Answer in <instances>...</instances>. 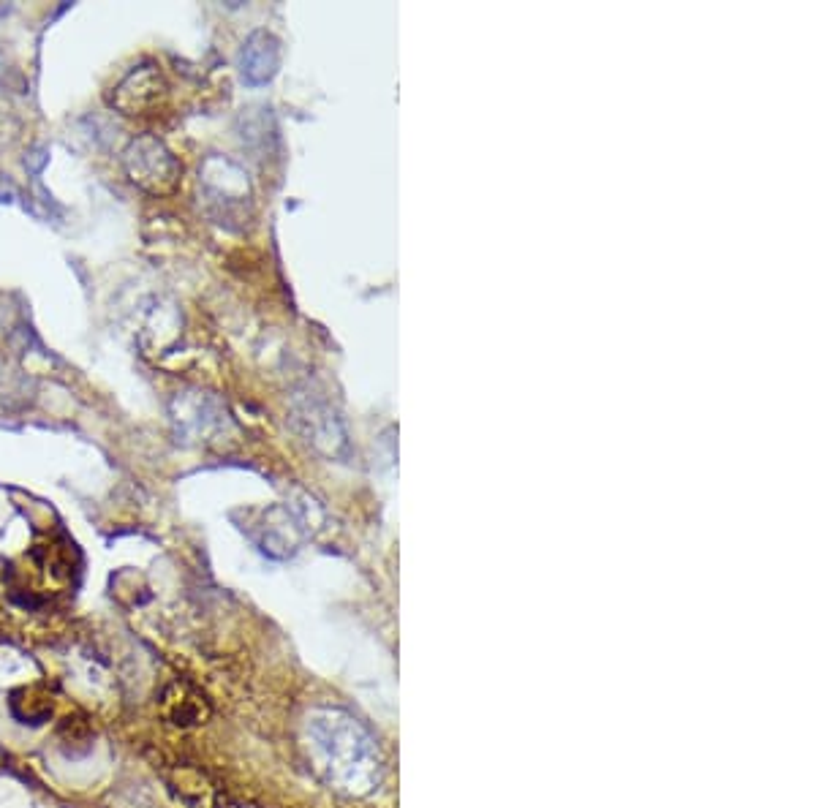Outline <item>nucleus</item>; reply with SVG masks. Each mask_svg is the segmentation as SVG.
<instances>
[{
  "mask_svg": "<svg viewBox=\"0 0 816 808\" xmlns=\"http://www.w3.org/2000/svg\"><path fill=\"white\" fill-rule=\"evenodd\" d=\"M126 169L131 180L147 191H166L177 177V161L153 137L131 142V147L126 150Z\"/></svg>",
  "mask_w": 816,
  "mask_h": 808,
  "instance_id": "1",
  "label": "nucleus"
},
{
  "mask_svg": "<svg viewBox=\"0 0 816 808\" xmlns=\"http://www.w3.org/2000/svg\"><path fill=\"white\" fill-rule=\"evenodd\" d=\"M237 69H240L243 82H248L253 88L267 85L281 69V41L267 30H253L240 47Z\"/></svg>",
  "mask_w": 816,
  "mask_h": 808,
  "instance_id": "2",
  "label": "nucleus"
},
{
  "mask_svg": "<svg viewBox=\"0 0 816 808\" xmlns=\"http://www.w3.org/2000/svg\"><path fill=\"white\" fill-rule=\"evenodd\" d=\"M161 708H164L166 719L172 721V724H180V727H191V724H199L204 719L202 700L196 694L188 692L185 686H180V683L166 689Z\"/></svg>",
  "mask_w": 816,
  "mask_h": 808,
  "instance_id": "3",
  "label": "nucleus"
}]
</instances>
